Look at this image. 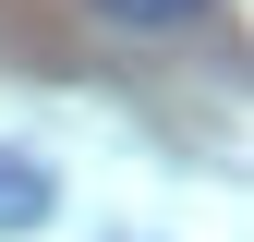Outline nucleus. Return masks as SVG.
I'll return each mask as SVG.
<instances>
[{
	"instance_id": "obj_1",
	"label": "nucleus",
	"mask_w": 254,
	"mask_h": 242,
	"mask_svg": "<svg viewBox=\"0 0 254 242\" xmlns=\"http://www.w3.org/2000/svg\"><path fill=\"white\" fill-rule=\"evenodd\" d=\"M97 24H121V37H182V24H206L218 0H85Z\"/></svg>"
},
{
	"instance_id": "obj_2",
	"label": "nucleus",
	"mask_w": 254,
	"mask_h": 242,
	"mask_svg": "<svg viewBox=\"0 0 254 242\" xmlns=\"http://www.w3.org/2000/svg\"><path fill=\"white\" fill-rule=\"evenodd\" d=\"M49 218V170L37 158H0V230H37Z\"/></svg>"
}]
</instances>
